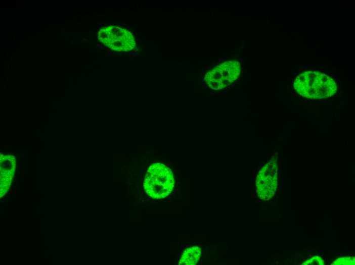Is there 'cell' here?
Instances as JSON below:
<instances>
[{
	"label": "cell",
	"mask_w": 355,
	"mask_h": 265,
	"mask_svg": "<svg viewBox=\"0 0 355 265\" xmlns=\"http://www.w3.org/2000/svg\"><path fill=\"white\" fill-rule=\"evenodd\" d=\"M294 89L300 95L309 99H323L333 96L337 91L335 81L324 73L307 71L296 78Z\"/></svg>",
	"instance_id": "1"
},
{
	"label": "cell",
	"mask_w": 355,
	"mask_h": 265,
	"mask_svg": "<svg viewBox=\"0 0 355 265\" xmlns=\"http://www.w3.org/2000/svg\"><path fill=\"white\" fill-rule=\"evenodd\" d=\"M278 166L273 156L259 172L256 179L257 193L263 200H269L275 194L277 188Z\"/></svg>",
	"instance_id": "2"
},
{
	"label": "cell",
	"mask_w": 355,
	"mask_h": 265,
	"mask_svg": "<svg viewBox=\"0 0 355 265\" xmlns=\"http://www.w3.org/2000/svg\"><path fill=\"white\" fill-rule=\"evenodd\" d=\"M202 249L199 246L187 248L183 253L180 261V265H195L200 260Z\"/></svg>",
	"instance_id": "3"
},
{
	"label": "cell",
	"mask_w": 355,
	"mask_h": 265,
	"mask_svg": "<svg viewBox=\"0 0 355 265\" xmlns=\"http://www.w3.org/2000/svg\"><path fill=\"white\" fill-rule=\"evenodd\" d=\"M141 192H142V193H143V194L144 195V191H143V190H141Z\"/></svg>",
	"instance_id": "4"
},
{
	"label": "cell",
	"mask_w": 355,
	"mask_h": 265,
	"mask_svg": "<svg viewBox=\"0 0 355 265\" xmlns=\"http://www.w3.org/2000/svg\"><path fill=\"white\" fill-rule=\"evenodd\" d=\"M149 200H150V201H152V202L153 201V200H152V199H149Z\"/></svg>",
	"instance_id": "5"
}]
</instances>
